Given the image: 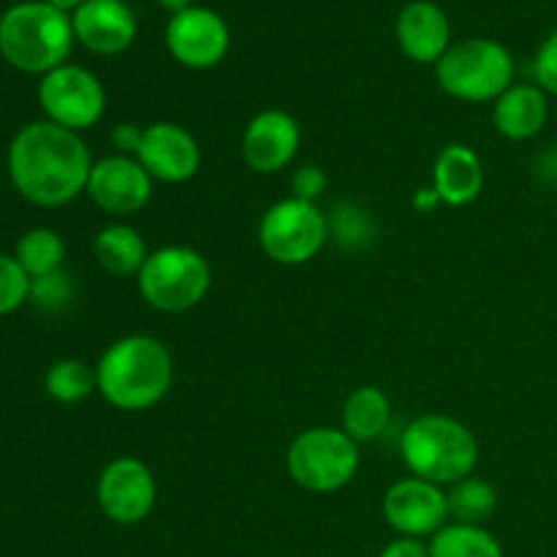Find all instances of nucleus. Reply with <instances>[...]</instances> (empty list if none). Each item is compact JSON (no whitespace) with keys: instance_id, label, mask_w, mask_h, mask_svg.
I'll list each match as a JSON object with an SVG mask.
<instances>
[{"instance_id":"f257e3e1","label":"nucleus","mask_w":557,"mask_h":557,"mask_svg":"<svg viewBox=\"0 0 557 557\" xmlns=\"http://www.w3.org/2000/svg\"><path fill=\"white\" fill-rule=\"evenodd\" d=\"M87 141L49 120L22 125L9 145L5 169L16 194L36 207H63L87 190L92 172Z\"/></svg>"},{"instance_id":"f03ea898","label":"nucleus","mask_w":557,"mask_h":557,"mask_svg":"<svg viewBox=\"0 0 557 557\" xmlns=\"http://www.w3.org/2000/svg\"><path fill=\"white\" fill-rule=\"evenodd\" d=\"M98 392L117 411H150L172 389L174 362L169 348L150 335H125L96 364Z\"/></svg>"},{"instance_id":"7ed1b4c3","label":"nucleus","mask_w":557,"mask_h":557,"mask_svg":"<svg viewBox=\"0 0 557 557\" xmlns=\"http://www.w3.org/2000/svg\"><path fill=\"white\" fill-rule=\"evenodd\" d=\"M74 25L65 11L47 0H25L0 16V54L22 74H49L69 63Z\"/></svg>"},{"instance_id":"20e7f679","label":"nucleus","mask_w":557,"mask_h":557,"mask_svg":"<svg viewBox=\"0 0 557 557\" xmlns=\"http://www.w3.org/2000/svg\"><path fill=\"white\" fill-rule=\"evenodd\" d=\"M400 455L411 476L444 487L476 471L479 441L460 419L446 413H424L403 430Z\"/></svg>"},{"instance_id":"39448f33","label":"nucleus","mask_w":557,"mask_h":557,"mask_svg":"<svg viewBox=\"0 0 557 557\" xmlns=\"http://www.w3.org/2000/svg\"><path fill=\"white\" fill-rule=\"evenodd\" d=\"M515 54L493 38L451 44L435 65L441 90L466 103H495L515 85Z\"/></svg>"},{"instance_id":"423d86ee","label":"nucleus","mask_w":557,"mask_h":557,"mask_svg":"<svg viewBox=\"0 0 557 557\" xmlns=\"http://www.w3.org/2000/svg\"><path fill=\"white\" fill-rule=\"evenodd\" d=\"M141 299L161 313H185L210 294L212 270L199 250L188 245H163L150 250L136 275Z\"/></svg>"},{"instance_id":"0eeeda50","label":"nucleus","mask_w":557,"mask_h":557,"mask_svg":"<svg viewBox=\"0 0 557 557\" xmlns=\"http://www.w3.org/2000/svg\"><path fill=\"white\" fill-rule=\"evenodd\" d=\"M359 444L343 428H310L286 451L288 476L308 493H337L359 471Z\"/></svg>"},{"instance_id":"6e6552de","label":"nucleus","mask_w":557,"mask_h":557,"mask_svg":"<svg viewBox=\"0 0 557 557\" xmlns=\"http://www.w3.org/2000/svg\"><path fill=\"white\" fill-rule=\"evenodd\" d=\"M330 243V221L313 201H277L261 215L259 245L275 264L302 267L313 261Z\"/></svg>"},{"instance_id":"1a4fd4ad","label":"nucleus","mask_w":557,"mask_h":557,"mask_svg":"<svg viewBox=\"0 0 557 557\" xmlns=\"http://www.w3.org/2000/svg\"><path fill=\"white\" fill-rule=\"evenodd\" d=\"M38 103L49 123L82 134L101 123L107 112V90L92 71L65 63L41 76Z\"/></svg>"},{"instance_id":"9d476101","label":"nucleus","mask_w":557,"mask_h":557,"mask_svg":"<svg viewBox=\"0 0 557 557\" xmlns=\"http://www.w3.org/2000/svg\"><path fill=\"white\" fill-rule=\"evenodd\" d=\"M96 500L114 525H139L152 515L158 484L150 466L139 457H117L101 471Z\"/></svg>"},{"instance_id":"9b49d317","label":"nucleus","mask_w":557,"mask_h":557,"mask_svg":"<svg viewBox=\"0 0 557 557\" xmlns=\"http://www.w3.org/2000/svg\"><path fill=\"white\" fill-rule=\"evenodd\" d=\"M169 54L180 65L194 71L215 69L232 47V30L226 20L205 5H190L183 14H174L163 33Z\"/></svg>"},{"instance_id":"f8f14e48","label":"nucleus","mask_w":557,"mask_h":557,"mask_svg":"<svg viewBox=\"0 0 557 557\" xmlns=\"http://www.w3.org/2000/svg\"><path fill=\"white\" fill-rule=\"evenodd\" d=\"M384 520L406 539H433L449 522V506L441 484L408 476L384 495Z\"/></svg>"},{"instance_id":"ddd939ff","label":"nucleus","mask_w":557,"mask_h":557,"mask_svg":"<svg viewBox=\"0 0 557 557\" xmlns=\"http://www.w3.org/2000/svg\"><path fill=\"white\" fill-rule=\"evenodd\" d=\"M87 196L109 215H134L152 199V177L134 156H112L92 163Z\"/></svg>"},{"instance_id":"4468645a","label":"nucleus","mask_w":557,"mask_h":557,"mask_svg":"<svg viewBox=\"0 0 557 557\" xmlns=\"http://www.w3.org/2000/svg\"><path fill=\"white\" fill-rule=\"evenodd\" d=\"M136 161L147 169L152 180L180 185L194 180L199 172L201 147L188 128H183L180 123H169V120H158V123L145 125Z\"/></svg>"},{"instance_id":"2eb2a0df","label":"nucleus","mask_w":557,"mask_h":557,"mask_svg":"<svg viewBox=\"0 0 557 557\" xmlns=\"http://www.w3.org/2000/svg\"><path fill=\"white\" fill-rule=\"evenodd\" d=\"M302 128L297 117L283 109H264L243 134V158L253 172L277 174L297 158Z\"/></svg>"},{"instance_id":"dca6fc26","label":"nucleus","mask_w":557,"mask_h":557,"mask_svg":"<svg viewBox=\"0 0 557 557\" xmlns=\"http://www.w3.org/2000/svg\"><path fill=\"white\" fill-rule=\"evenodd\" d=\"M71 25L76 41L103 58L123 54L139 33L134 9L125 0H87L71 14Z\"/></svg>"},{"instance_id":"f3484780","label":"nucleus","mask_w":557,"mask_h":557,"mask_svg":"<svg viewBox=\"0 0 557 557\" xmlns=\"http://www.w3.org/2000/svg\"><path fill=\"white\" fill-rule=\"evenodd\" d=\"M397 44L419 65H438L451 47V22L433 0H411L397 16Z\"/></svg>"},{"instance_id":"a211bd4d","label":"nucleus","mask_w":557,"mask_h":557,"mask_svg":"<svg viewBox=\"0 0 557 557\" xmlns=\"http://www.w3.org/2000/svg\"><path fill=\"white\" fill-rule=\"evenodd\" d=\"M549 120V98L536 82L511 85L493 103V123L500 136L509 141L536 139Z\"/></svg>"},{"instance_id":"6ab92c4d","label":"nucleus","mask_w":557,"mask_h":557,"mask_svg":"<svg viewBox=\"0 0 557 557\" xmlns=\"http://www.w3.org/2000/svg\"><path fill=\"white\" fill-rule=\"evenodd\" d=\"M433 188L446 207H468L484 188V166L476 150L468 145H446L435 156Z\"/></svg>"},{"instance_id":"aec40b11","label":"nucleus","mask_w":557,"mask_h":557,"mask_svg":"<svg viewBox=\"0 0 557 557\" xmlns=\"http://www.w3.org/2000/svg\"><path fill=\"white\" fill-rule=\"evenodd\" d=\"M92 253H96L101 270H107L114 277L139 275L145 267L147 250L145 237L128 223H109L92 239Z\"/></svg>"},{"instance_id":"412c9836","label":"nucleus","mask_w":557,"mask_h":557,"mask_svg":"<svg viewBox=\"0 0 557 557\" xmlns=\"http://www.w3.org/2000/svg\"><path fill=\"white\" fill-rule=\"evenodd\" d=\"M343 430L351 435L357 444H373L384 438L392 422V400L379 386H359L343 403L341 413Z\"/></svg>"},{"instance_id":"4be33fe9","label":"nucleus","mask_w":557,"mask_h":557,"mask_svg":"<svg viewBox=\"0 0 557 557\" xmlns=\"http://www.w3.org/2000/svg\"><path fill=\"white\" fill-rule=\"evenodd\" d=\"M498 490L482 476H466L449 484L446 490V506H449V522L460 525H484L498 511Z\"/></svg>"},{"instance_id":"5701e85b","label":"nucleus","mask_w":557,"mask_h":557,"mask_svg":"<svg viewBox=\"0 0 557 557\" xmlns=\"http://www.w3.org/2000/svg\"><path fill=\"white\" fill-rule=\"evenodd\" d=\"M430 557H504V547L484 525L446 522L430 539Z\"/></svg>"},{"instance_id":"b1692460","label":"nucleus","mask_w":557,"mask_h":557,"mask_svg":"<svg viewBox=\"0 0 557 557\" xmlns=\"http://www.w3.org/2000/svg\"><path fill=\"white\" fill-rule=\"evenodd\" d=\"M11 256L20 261L22 270L27 272V277L36 281V277L52 275V272L63 270L65 243L54 228L36 226L30 228V232L22 234Z\"/></svg>"},{"instance_id":"393cba45","label":"nucleus","mask_w":557,"mask_h":557,"mask_svg":"<svg viewBox=\"0 0 557 557\" xmlns=\"http://www.w3.org/2000/svg\"><path fill=\"white\" fill-rule=\"evenodd\" d=\"M44 389L63 406H76V403L87 400L92 392H98L96 368L82 359H58L44 375Z\"/></svg>"},{"instance_id":"a878e982","label":"nucleus","mask_w":557,"mask_h":557,"mask_svg":"<svg viewBox=\"0 0 557 557\" xmlns=\"http://www.w3.org/2000/svg\"><path fill=\"white\" fill-rule=\"evenodd\" d=\"M326 221H330V239H335L343 250H351V253L368 248L375 237V221L370 218V212L351 201H341L332 207Z\"/></svg>"},{"instance_id":"bb28decb","label":"nucleus","mask_w":557,"mask_h":557,"mask_svg":"<svg viewBox=\"0 0 557 557\" xmlns=\"http://www.w3.org/2000/svg\"><path fill=\"white\" fill-rule=\"evenodd\" d=\"M30 302V277L20 261L9 253H0V315H11Z\"/></svg>"},{"instance_id":"cd10ccee","label":"nucleus","mask_w":557,"mask_h":557,"mask_svg":"<svg viewBox=\"0 0 557 557\" xmlns=\"http://www.w3.org/2000/svg\"><path fill=\"white\" fill-rule=\"evenodd\" d=\"M30 302L47 313H60V310L69 308L74 302V281H71L69 272L60 270L30 281Z\"/></svg>"},{"instance_id":"c85d7f7f","label":"nucleus","mask_w":557,"mask_h":557,"mask_svg":"<svg viewBox=\"0 0 557 557\" xmlns=\"http://www.w3.org/2000/svg\"><path fill=\"white\" fill-rule=\"evenodd\" d=\"M533 79L547 96H557V27L549 33L533 58Z\"/></svg>"},{"instance_id":"c756f323","label":"nucleus","mask_w":557,"mask_h":557,"mask_svg":"<svg viewBox=\"0 0 557 557\" xmlns=\"http://www.w3.org/2000/svg\"><path fill=\"white\" fill-rule=\"evenodd\" d=\"M326 172L315 163H302V166L294 172L292 177V196L294 199H302V201H319V196L326 190Z\"/></svg>"},{"instance_id":"7c9ffc66","label":"nucleus","mask_w":557,"mask_h":557,"mask_svg":"<svg viewBox=\"0 0 557 557\" xmlns=\"http://www.w3.org/2000/svg\"><path fill=\"white\" fill-rule=\"evenodd\" d=\"M141 136H145V128L134 123H120L112 128V145L120 156H134L141 147Z\"/></svg>"},{"instance_id":"2f4dec72","label":"nucleus","mask_w":557,"mask_h":557,"mask_svg":"<svg viewBox=\"0 0 557 557\" xmlns=\"http://www.w3.org/2000/svg\"><path fill=\"white\" fill-rule=\"evenodd\" d=\"M379 557H430V547L422 542V539H395V542L386 544L381 549Z\"/></svg>"},{"instance_id":"473e14b6","label":"nucleus","mask_w":557,"mask_h":557,"mask_svg":"<svg viewBox=\"0 0 557 557\" xmlns=\"http://www.w3.org/2000/svg\"><path fill=\"white\" fill-rule=\"evenodd\" d=\"M438 205H444V201L435 194L433 185H430V188H419L417 194H413V207H417L419 212H433Z\"/></svg>"},{"instance_id":"72a5a7b5","label":"nucleus","mask_w":557,"mask_h":557,"mask_svg":"<svg viewBox=\"0 0 557 557\" xmlns=\"http://www.w3.org/2000/svg\"><path fill=\"white\" fill-rule=\"evenodd\" d=\"M158 5H161L169 16H174V14H183V11H188L190 5H194V0H158Z\"/></svg>"},{"instance_id":"f704fd0d","label":"nucleus","mask_w":557,"mask_h":557,"mask_svg":"<svg viewBox=\"0 0 557 557\" xmlns=\"http://www.w3.org/2000/svg\"><path fill=\"white\" fill-rule=\"evenodd\" d=\"M47 3L54 5V9L65 11V14H69V11H71V14H74V11L79 9L82 3H87V0H47Z\"/></svg>"}]
</instances>
